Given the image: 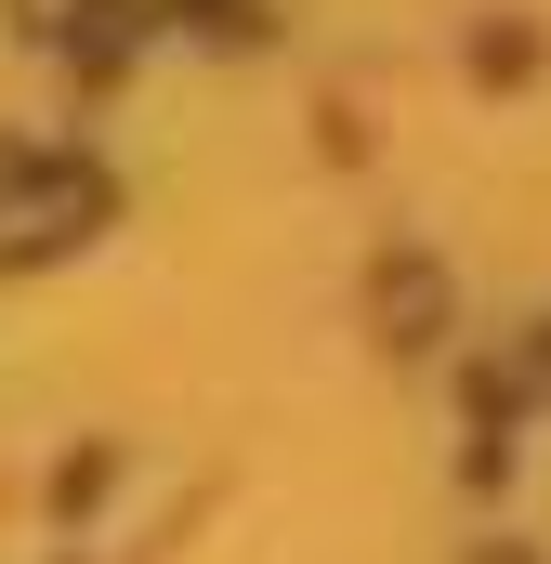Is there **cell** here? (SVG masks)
I'll return each instance as SVG.
<instances>
[{
  "mask_svg": "<svg viewBox=\"0 0 551 564\" xmlns=\"http://www.w3.org/2000/svg\"><path fill=\"white\" fill-rule=\"evenodd\" d=\"M40 26H79V13H158V0H26Z\"/></svg>",
  "mask_w": 551,
  "mask_h": 564,
  "instance_id": "7a4b0ae2",
  "label": "cell"
},
{
  "mask_svg": "<svg viewBox=\"0 0 551 564\" xmlns=\"http://www.w3.org/2000/svg\"><path fill=\"white\" fill-rule=\"evenodd\" d=\"M93 224H106V171L40 158V144H0V276L40 263V250H66V237H93Z\"/></svg>",
  "mask_w": 551,
  "mask_h": 564,
  "instance_id": "6da1fadb",
  "label": "cell"
}]
</instances>
